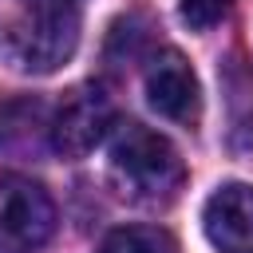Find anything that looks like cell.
Returning a JSON list of instances; mask_svg holds the SVG:
<instances>
[{
	"instance_id": "cell-6",
	"label": "cell",
	"mask_w": 253,
	"mask_h": 253,
	"mask_svg": "<svg viewBox=\"0 0 253 253\" xmlns=\"http://www.w3.org/2000/svg\"><path fill=\"white\" fill-rule=\"evenodd\" d=\"M206 237L221 253H253V186L225 182L206 198L202 210Z\"/></svg>"
},
{
	"instance_id": "cell-5",
	"label": "cell",
	"mask_w": 253,
	"mask_h": 253,
	"mask_svg": "<svg viewBox=\"0 0 253 253\" xmlns=\"http://www.w3.org/2000/svg\"><path fill=\"white\" fill-rule=\"evenodd\" d=\"M146 99L150 107L170 119V123H194L198 111H202V87H198V75L194 67L174 51H158L146 67Z\"/></svg>"
},
{
	"instance_id": "cell-10",
	"label": "cell",
	"mask_w": 253,
	"mask_h": 253,
	"mask_svg": "<svg viewBox=\"0 0 253 253\" xmlns=\"http://www.w3.org/2000/svg\"><path fill=\"white\" fill-rule=\"evenodd\" d=\"M40 4H79V0H40Z\"/></svg>"
},
{
	"instance_id": "cell-8",
	"label": "cell",
	"mask_w": 253,
	"mask_h": 253,
	"mask_svg": "<svg viewBox=\"0 0 253 253\" xmlns=\"http://www.w3.org/2000/svg\"><path fill=\"white\" fill-rule=\"evenodd\" d=\"M40 115H43V107L36 99H8V103H0V150L32 142V126L40 123Z\"/></svg>"
},
{
	"instance_id": "cell-9",
	"label": "cell",
	"mask_w": 253,
	"mask_h": 253,
	"mask_svg": "<svg viewBox=\"0 0 253 253\" xmlns=\"http://www.w3.org/2000/svg\"><path fill=\"white\" fill-rule=\"evenodd\" d=\"M233 0H182V20L194 28V32H206L213 28L225 12H229Z\"/></svg>"
},
{
	"instance_id": "cell-2",
	"label": "cell",
	"mask_w": 253,
	"mask_h": 253,
	"mask_svg": "<svg viewBox=\"0 0 253 253\" xmlns=\"http://www.w3.org/2000/svg\"><path fill=\"white\" fill-rule=\"evenodd\" d=\"M79 43V4H40L24 0L20 20L4 32V55L20 71H55L71 59Z\"/></svg>"
},
{
	"instance_id": "cell-3",
	"label": "cell",
	"mask_w": 253,
	"mask_h": 253,
	"mask_svg": "<svg viewBox=\"0 0 253 253\" xmlns=\"http://www.w3.org/2000/svg\"><path fill=\"white\" fill-rule=\"evenodd\" d=\"M55 233L47 190L24 174H0V253H36Z\"/></svg>"
},
{
	"instance_id": "cell-1",
	"label": "cell",
	"mask_w": 253,
	"mask_h": 253,
	"mask_svg": "<svg viewBox=\"0 0 253 253\" xmlns=\"http://www.w3.org/2000/svg\"><path fill=\"white\" fill-rule=\"evenodd\" d=\"M111 174L123 194L138 202H158L182 186V158L158 130L142 123H119L111 138Z\"/></svg>"
},
{
	"instance_id": "cell-7",
	"label": "cell",
	"mask_w": 253,
	"mask_h": 253,
	"mask_svg": "<svg viewBox=\"0 0 253 253\" xmlns=\"http://www.w3.org/2000/svg\"><path fill=\"white\" fill-rule=\"evenodd\" d=\"M99 253H178V245L158 225H123L107 233Z\"/></svg>"
},
{
	"instance_id": "cell-4",
	"label": "cell",
	"mask_w": 253,
	"mask_h": 253,
	"mask_svg": "<svg viewBox=\"0 0 253 253\" xmlns=\"http://www.w3.org/2000/svg\"><path fill=\"white\" fill-rule=\"evenodd\" d=\"M111 126H115L111 99L99 87H75L63 95V103L47 119V142L63 158H83L107 138Z\"/></svg>"
}]
</instances>
